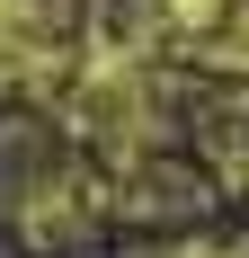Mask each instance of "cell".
Returning a JSON list of instances; mask_svg holds the SVG:
<instances>
[{
	"label": "cell",
	"mask_w": 249,
	"mask_h": 258,
	"mask_svg": "<svg viewBox=\"0 0 249 258\" xmlns=\"http://www.w3.org/2000/svg\"><path fill=\"white\" fill-rule=\"evenodd\" d=\"M143 9H151V27H169V36H187V45H205L240 0H143Z\"/></svg>",
	"instance_id": "1"
}]
</instances>
